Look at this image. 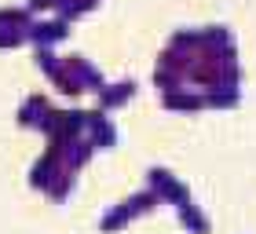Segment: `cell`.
I'll return each mask as SVG.
<instances>
[]
</instances>
